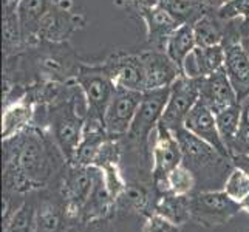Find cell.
Listing matches in <instances>:
<instances>
[{"label":"cell","instance_id":"obj_1","mask_svg":"<svg viewBox=\"0 0 249 232\" xmlns=\"http://www.w3.org/2000/svg\"><path fill=\"white\" fill-rule=\"evenodd\" d=\"M3 181L6 191L27 194L44 187L53 174V160L39 132L27 130L3 141Z\"/></svg>","mask_w":249,"mask_h":232},{"label":"cell","instance_id":"obj_2","mask_svg":"<svg viewBox=\"0 0 249 232\" xmlns=\"http://www.w3.org/2000/svg\"><path fill=\"white\" fill-rule=\"evenodd\" d=\"M242 211L225 191H206L191 196V220L206 228L226 225Z\"/></svg>","mask_w":249,"mask_h":232},{"label":"cell","instance_id":"obj_3","mask_svg":"<svg viewBox=\"0 0 249 232\" xmlns=\"http://www.w3.org/2000/svg\"><path fill=\"white\" fill-rule=\"evenodd\" d=\"M84 123L85 119L79 116L78 111L74 110L70 96L67 98L65 102L51 110V135H53L57 149H61L65 161L68 162H73L74 160V153L82 140Z\"/></svg>","mask_w":249,"mask_h":232},{"label":"cell","instance_id":"obj_4","mask_svg":"<svg viewBox=\"0 0 249 232\" xmlns=\"http://www.w3.org/2000/svg\"><path fill=\"white\" fill-rule=\"evenodd\" d=\"M198 79H191V77L181 74L170 85V96L160 123L166 125L169 130L177 132L178 128L184 127L186 116L192 110V107L198 102Z\"/></svg>","mask_w":249,"mask_h":232},{"label":"cell","instance_id":"obj_5","mask_svg":"<svg viewBox=\"0 0 249 232\" xmlns=\"http://www.w3.org/2000/svg\"><path fill=\"white\" fill-rule=\"evenodd\" d=\"M170 96V87L145 90L142 91L141 104L136 110V115L128 128V136L136 140L141 144H145L152 132L157 130V127L164 113L167 101Z\"/></svg>","mask_w":249,"mask_h":232},{"label":"cell","instance_id":"obj_6","mask_svg":"<svg viewBox=\"0 0 249 232\" xmlns=\"http://www.w3.org/2000/svg\"><path fill=\"white\" fill-rule=\"evenodd\" d=\"M96 170L98 167L94 166H79L70 162V167L64 174L61 194L70 220H79L84 204L87 203L93 191Z\"/></svg>","mask_w":249,"mask_h":232},{"label":"cell","instance_id":"obj_7","mask_svg":"<svg viewBox=\"0 0 249 232\" xmlns=\"http://www.w3.org/2000/svg\"><path fill=\"white\" fill-rule=\"evenodd\" d=\"M142 99V91L116 89L104 113V124L110 136L128 133V128Z\"/></svg>","mask_w":249,"mask_h":232},{"label":"cell","instance_id":"obj_8","mask_svg":"<svg viewBox=\"0 0 249 232\" xmlns=\"http://www.w3.org/2000/svg\"><path fill=\"white\" fill-rule=\"evenodd\" d=\"M183 158V150L179 147L175 133L160 123L155 130V143L152 147V174L155 181L158 183L161 179H166L172 170L181 164Z\"/></svg>","mask_w":249,"mask_h":232},{"label":"cell","instance_id":"obj_9","mask_svg":"<svg viewBox=\"0 0 249 232\" xmlns=\"http://www.w3.org/2000/svg\"><path fill=\"white\" fill-rule=\"evenodd\" d=\"M78 84L89 101L90 111L104 118L108 102L116 91V85L110 77L107 70L98 68H82L78 74Z\"/></svg>","mask_w":249,"mask_h":232},{"label":"cell","instance_id":"obj_10","mask_svg":"<svg viewBox=\"0 0 249 232\" xmlns=\"http://www.w3.org/2000/svg\"><path fill=\"white\" fill-rule=\"evenodd\" d=\"M184 128L189 132L198 136L200 140L206 141L209 145H212L220 155L231 158V153L226 147L225 141H223L221 135L218 132L215 113L204 104L203 101L198 99V102L189 111V115L184 119Z\"/></svg>","mask_w":249,"mask_h":232},{"label":"cell","instance_id":"obj_11","mask_svg":"<svg viewBox=\"0 0 249 232\" xmlns=\"http://www.w3.org/2000/svg\"><path fill=\"white\" fill-rule=\"evenodd\" d=\"M200 101H203L213 113L226 110L228 107L242 102L237 96V91L231 84L225 68L198 79Z\"/></svg>","mask_w":249,"mask_h":232},{"label":"cell","instance_id":"obj_12","mask_svg":"<svg viewBox=\"0 0 249 232\" xmlns=\"http://www.w3.org/2000/svg\"><path fill=\"white\" fill-rule=\"evenodd\" d=\"M141 61L144 67V91L170 87L183 74L181 68L166 54V51H149L141 54Z\"/></svg>","mask_w":249,"mask_h":232},{"label":"cell","instance_id":"obj_13","mask_svg":"<svg viewBox=\"0 0 249 232\" xmlns=\"http://www.w3.org/2000/svg\"><path fill=\"white\" fill-rule=\"evenodd\" d=\"M226 50L223 45L215 47H195V50L186 57L181 67L184 76L191 79H201L225 67Z\"/></svg>","mask_w":249,"mask_h":232},{"label":"cell","instance_id":"obj_14","mask_svg":"<svg viewBox=\"0 0 249 232\" xmlns=\"http://www.w3.org/2000/svg\"><path fill=\"white\" fill-rule=\"evenodd\" d=\"M226 50L225 71L237 91L238 99L249 98V54L240 42H232Z\"/></svg>","mask_w":249,"mask_h":232},{"label":"cell","instance_id":"obj_15","mask_svg":"<svg viewBox=\"0 0 249 232\" xmlns=\"http://www.w3.org/2000/svg\"><path fill=\"white\" fill-rule=\"evenodd\" d=\"M116 89L144 91V67L141 56H124L106 67Z\"/></svg>","mask_w":249,"mask_h":232},{"label":"cell","instance_id":"obj_16","mask_svg":"<svg viewBox=\"0 0 249 232\" xmlns=\"http://www.w3.org/2000/svg\"><path fill=\"white\" fill-rule=\"evenodd\" d=\"M141 16L145 22V27H147L149 42L158 48L166 47V42L172 36V33L183 25L161 5L150 8L147 11H142Z\"/></svg>","mask_w":249,"mask_h":232},{"label":"cell","instance_id":"obj_17","mask_svg":"<svg viewBox=\"0 0 249 232\" xmlns=\"http://www.w3.org/2000/svg\"><path fill=\"white\" fill-rule=\"evenodd\" d=\"M36 115L34 101L30 98H20L10 102L2 113V141L10 140L20 132L27 130Z\"/></svg>","mask_w":249,"mask_h":232},{"label":"cell","instance_id":"obj_18","mask_svg":"<svg viewBox=\"0 0 249 232\" xmlns=\"http://www.w3.org/2000/svg\"><path fill=\"white\" fill-rule=\"evenodd\" d=\"M79 19V16H71L70 11L61 10L59 6L53 5L42 19L39 37L51 42H62L76 30Z\"/></svg>","mask_w":249,"mask_h":232},{"label":"cell","instance_id":"obj_19","mask_svg":"<svg viewBox=\"0 0 249 232\" xmlns=\"http://www.w3.org/2000/svg\"><path fill=\"white\" fill-rule=\"evenodd\" d=\"M54 5V0H19L16 5L17 19L22 30L23 40L39 37V28L42 19Z\"/></svg>","mask_w":249,"mask_h":232},{"label":"cell","instance_id":"obj_20","mask_svg":"<svg viewBox=\"0 0 249 232\" xmlns=\"http://www.w3.org/2000/svg\"><path fill=\"white\" fill-rule=\"evenodd\" d=\"M113 204H115V200H113V196L108 194L106 183H104V178H102V172L98 167L93 191L89 196L87 203L84 204V208L81 211L79 221L87 223V221L106 218L110 214L111 208H113Z\"/></svg>","mask_w":249,"mask_h":232},{"label":"cell","instance_id":"obj_21","mask_svg":"<svg viewBox=\"0 0 249 232\" xmlns=\"http://www.w3.org/2000/svg\"><path fill=\"white\" fill-rule=\"evenodd\" d=\"M64 218H68L65 204L44 200L36 208L33 232H65Z\"/></svg>","mask_w":249,"mask_h":232},{"label":"cell","instance_id":"obj_22","mask_svg":"<svg viewBox=\"0 0 249 232\" xmlns=\"http://www.w3.org/2000/svg\"><path fill=\"white\" fill-rule=\"evenodd\" d=\"M153 212L160 214L178 226H183L191 220V196L167 192L157 201Z\"/></svg>","mask_w":249,"mask_h":232},{"label":"cell","instance_id":"obj_23","mask_svg":"<svg viewBox=\"0 0 249 232\" xmlns=\"http://www.w3.org/2000/svg\"><path fill=\"white\" fill-rule=\"evenodd\" d=\"M195 47H196V40H195L194 27L189 23H184L172 33V36L166 42L164 51L172 61L181 68L186 57L192 53Z\"/></svg>","mask_w":249,"mask_h":232},{"label":"cell","instance_id":"obj_24","mask_svg":"<svg viewBox=\"0 0 249 232\" xmlns=\"http://www.w3.org/2000/svg\"><path fill=\"white\" fill-rule=\"evenodd\" d=\"M174 133H175L177 140L179 143V147H181V150H183V157H187L194 162H201V161L209 162V161H212V158L215 157V155H220L215 149L212 147V145H209L206 141L200 140L198 136H195L194 133H191L184 127L178 128V130Z\"/></svg>","mask_w":249,"mask_h":232},{"label":"cell","instance_id":"obj_25","mask_svg":"<svg viewBox=\"0 0 249 232\" xmlns=\"http://www.w3.org/2000/svg\"><path fill=\"white\" fill-rule=\"evenodd\" d=\"M243 108L245 107L242 106V102H237V104L231 106L226 110H223L215 115L218 132L221 135L223 141H225L229 153H231V150H232L234 143L237 140V133H238L240 121H242Z\"/></svg>","mask_w":249,"mask_h":232},{"label":"cell","instance_id":"obj_26","mask_svg":"<svg viewBox=\"0 0 249 232\" xmlns=\"http://www.w3.org/2000/svg\"><path fill=\"white\" fill-rule=\"evenodd\" d=\"M157 184L164 194L170 192L175 195H189L195 187V175L191 169L181 162L170 172L166 179H161Z\"/></svg>","mask_w":249,"mask_h":232},{"label":"cell","instance_id":"obj_27","mask_svg":"<svg viewBox=\"0 0 249 232\" xmlns=\"http://www.w3.org/2000/svg\"><path fill=\"white\" fill-rule=\"evenodd\" d=\"M160 5L183 25H194L203 17V3L196 0H161Z\"/></svg>","mask_w":249,"mask_h":232},{"label":"cell","instance_id":"obj_28","mask_svg":"<svg viewBox=\"0 0 249 232\" xmlns=\"http://www.w3.org/2000/svg\"><path fill=\"white\" fill-rule=\"evenodd\" d=\"M3 47L6 51L16 50L23 40L22 37V30L19 25V19H17L16 13V5L14 3H5L3 5Z\"/></svg>","mask_w":249,"mask_h":232},{"label":"cell","instance_id":"obj_29","mask_svg":"<svg viewBox=\"0 0 249 232\" xmlns=\"http://www.w3.org/2000/svg\"><path fill=\"white\" fill-rule=\"evenodd\" d=\"M195 40L196 47H215L223 45V36L218 30V27L213 23L208 16H203L201 19L196 20L194 25Z\"/></svg>","mask_w":249,"mask_h":232},{"label":"cell","instance_id":"obj_30","mask_svg":"<svg viewBox=\"0 0 249 232\" xmlns=\"http://www.w3.org/2000/svg\"><path fill=\"white\" fill-rule=\"evenodd\" d=\"M118 200H121L127 208L138 214H144L150 204V192L144 184H127L125 191Z\"/></svg>","mask_w":249,"mask_h":232},{"label":"cell","instance_id":"obj_31","mask_svg":"<svg viewBox=\"0 0 249 232\" xmlns=\"http://www.w3.org/2000/svg\"><path fill=\"white\" fill-rule=\"evenodd\" d=\"M99 169L102 172V178H104V183H106L108 194L113 196V200L116 201L127 187V183L123 178L119 164L118 162H106V164H102Z\"/></svg>","mask_w":249,"mask_h":232},{"label":"cell","instance_id":"obj_32","mask_svg":"<svg viewBox=\"0 0 249 232\" xmlns=\"http://www.w3.org/2000/svg\"><path fill=\"white\" fill-rule=\"evenodd\" d=\"M223 191H225L232 200L240 203L246 195H249V177L243 174L240 169L234 167V170L231 172L229 177L226 178Z\"/></svg>","mask_w":249,"mask_h":232},{"label":"cell","instance_id":"obj_33","mask_svg":"<svg viewBox=\"0 0 249 232\" xmlns=\"http://www.w3.org/2000/svg\"><path fill=\"white\" fill-rule=\"evenodd\" d=\"M217 14L223 20H249V0H228L218 8Z\"/></svg>","mask_w":249,"mask_h":232},{"label":"cell","instance_id":"obj_34","mask_svg":"<svg viewBox=\"0 0 249 232\" xmlns=\"http://www.w3.org/2000/svg\"><path fill=\"white\" fill-rule=\"evenodd\" d=\"M179 228L181 226L172 223L170 220L160 215V214L152 212L145 218L141 232H179Z\"/></svg>","mask_w":249,"mask_h":232},{"label":"cell","instance_id":"obj_35","mask_svg":"<svg viewBox=\"0 0 249 232\" xmlns=\"http://www.w3.org/2000/svg\"><path fill=\"white\" fill-rule=\"evenodd\" d=\"M238 152L249 153V111H248V107L243 108L242 121H240L238 133H237V140L234 143L232 150H231V155L238 153Z\"/></svg>","mask_w":249,"mask_h":232},{"label":"cell","instance_id":"obj_36","mask_svg":"<svg viewBox=\"0 0 249 232\" xmlns=\"http://www.w3.org/2000/svg\"><path fill=\"white\" fill-rule=\"evenodd\" d=\"M65 232H111V231H110V226L107 225V221L102 218V220H94V221H87V223L81 221V226L65 229Z\"/></svg>","mask_w":249,"mask_h":232},{"label":"cell","instance_id":"obj_37","mask_svg":"<svg viewBox=\"0 0 249 232\" xmlns=\"http://www.w3.org/2000/svg\"><path fill=\"white\" fill-rule=\"evenodd\" d=\"M231 161H232L235 169H240L243 174L249 177V153H243V152L234 153L231 155Z\"/></svg>","mask_w":249,"mask_h":232},{"label":"cell","instance_id":"obj_38","mask_svg":"<svg viewBox=\"0 0 249 232\" xmlns=\"http://www.w3.org/2000/svg\"><path fill=\"white\" fill-rule=\"evenodd\" d=\"M130 2L138 8L140 13L142 11H147L150 8H155L161 3V0H130Z\"/></svg>","mask_w":249,"mask_h":232},{"label":"cell","instance_id":"obj_39","mask_svg":"<svg viewBox=\"0 0 249 232\" xmlns=\"http://www.w3.org/2000/svg\"><path fill=\"white\" fill-rule=\"evenodd\" d=\"M225 2H228V0H201V3H206V5H209L212 8H217V10Z\"/></svg>","mask_w":249,"mask_h":232},{"label":"cell","instance_id":"obj_40","mask_svg":"<svg viewBox=\"0 0 249 232\" xmlns=\"http://www.w3.org/2000/svg\"><path fill=\"white\" fill-rule=\"evenodd\" d=\"M240 206H242V211H245L246 214H249V195H246L245 198L240 201Z\"/></svg>","mask_w":249,"mask_h":232},{"label":"cell","instance_id":"obj_41","mask_svg":"<svg viewBox=\"0 0 249 232\" xmlns=\"http://www.w3.org/2000/svg\"><path fill=\"white\" fill-rule=\"evenodd\" d=\"M5 3H14V5H17L19 3V0H3Z\"/></svg>","mask_w":249,"mask_h":232}]
</instances>
